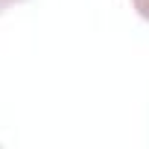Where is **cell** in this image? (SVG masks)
Instances as JSON below:
<instances>
[{"label":"cell","mask_w":149,"mask_h":149,"mask_svg":"<svg viewBox=\"0 0 149 149\" xmlns=\"http://www.w3.org/2000/svg\"><path fill=\"white\" fill-rule=\"evenodd\" d=\"M132 6H134V12L143 21H149V0H132Z\"/></svg>","instance_id":"6da1fadb"},{"label":"cell","mask_w":149,"mask_h":149,"mask_svg":"<svg viewBox=\"0 0 149 149\" xmlns=\"http://www.w3.org/2000/svg\"><path fill=\"white\" fill-rule=\"evenodd\" d=\"M12 3H24V0H0V12H3L6 6H12Z\"/></svg>","instance_id":"7a4b0ae2"}]
</instances>
